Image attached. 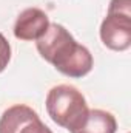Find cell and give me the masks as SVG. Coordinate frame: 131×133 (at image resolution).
<instances>
[{
    "label": "cell",
    "instance_id": "1",
    "mask_svg": "<svg viewBox=\"0 0 131 133\" xmlns=\"http://www.w3.org/2000/svg\"><path fill=\"white\" fill-rule=\"evenodd\" d=\"M39 54L69 77H83L93 68L90 50L74 40V37L59 23H49L42 37L35 40Z\"/></svg>",
    "mask_w": 131,
    "mask_h": 133
},
{
    "label": "cell",
    "instance_id": "2",
    "mask_svg": "<svg viewBox=\"0 0 131 133\" xmlns=\"http://www.w3.org/2000/svg\"><path fill=\"white\" fill-rule=\"evenodd\" d=\"M46 111L49 118L69 132L80 129L88 115V105L83 95L72 85H56L48 91Z\"/></svg>",
    "mask_w": 131,
    "mask_h": 133
},
{
    "label": "cell",
    "instance_id": "3",
    "mask_svg": "<svg viewBox=\"0 0 131 133\" xmlns=\"http://www.w3.org/2000/svg\"><path fill=\"white\" fill-rule=\"evenodd\" d=\"M0 133H53L31 107L17 104L3 111Z\"/></svg>",
    "mask_w": 131,
    "mask_h": 133
},
{
    "label": "cell",
    "instance_id": "4",
    "mask_svg": "<svg viewBox=\"0 0 131 133\" xmlns=\"http://www.w3.org/2000/svg\"><path fill=\"white\" fill-rule=\"evenodd\" d=\"M100 39L110 50H128L131 45V16L108 12L100 25Z\"/></svg>",
    "mask_w": 131,
    "mask_h": 133
},
{
    "label": "cell",
    "instance_id": "5",
    "mask_svg": "<svg viewBox=\"0 0 131 133\" xmlns=\"http://www.w3.org/2000/svg\"><path fill=\"white\" fill-rule=\"evenodd\" d=\"M49 26V19L45 11L28 8L22 11L14 23V36L20 40H37Z\"/></svg>",
    "mask_w": 131,
    "mask_h": 133
},
{
    "label": "cell",
    "instance_id": "6",
    "mask_svg": "<svg viewBox=\"0 0 131 133\" xmlns=\"http://www.w3.org/2000/svg\"><path fill=\"white\" fill-rule=\"evenodd\" d=\"M117 130V122L116 118L105 110L100 108H93L88 110L86 119L72 133H116Z\"/></svg>",
    "mask_w": 131,
    "mask_h": 133
},
{
    "label": "cell",
    "instance_id": "7",
    "mask_svg": "<svg viewBox=\"0 0 131 133\" xmlns=\"http://www.w3.org/2000/svg\"><path fill=\"white\" fill-rule=\"evenodd\" d=\"M11 59V46L9 42L6 40V37L0 33V73L8 66Z\"/></svg>",
    "mask_w": 131,
    "mask_h": 133
},
{
    "label": "cell",
    "instance_id": "8",
    "mask_svg": "<svg viewBox=\"0 0 131 133\" xmlns=\"http://www.w3.org/2000/svg\"><path fill=\"white\" fill-rule=\"evenodd\" d=\"M108 12H119L131 16V0H111L108 6Z\"/></svg>",
    "mask_w": 131,
    "mask_h": 133
}]
</instances>
